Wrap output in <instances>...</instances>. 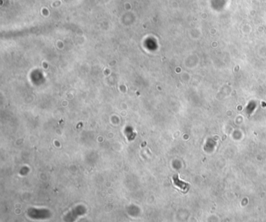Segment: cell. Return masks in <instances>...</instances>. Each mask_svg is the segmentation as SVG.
I'll list each match as a JSON object with an SVG mask.
<instances>
[{
    "label": "cell",
    "mask_w": 266,
    "mask_h": 222,
    "mask_svg": "<svg viewBox=\"0 0 266 222\" xmlns=\"http://www.w3.org/2000/svg\"><path fill=\"white\" fill-rule=\"evenodd\" d=\"M173 181H174L175 185H176L177 186L180 187L181 189L187 190L188 188H189V185H188L187 183H186V182H182V181H180L177 176H174V177H173Z\"/></svg>",
    "instance_id": "cell-1"
}]
</instances>
